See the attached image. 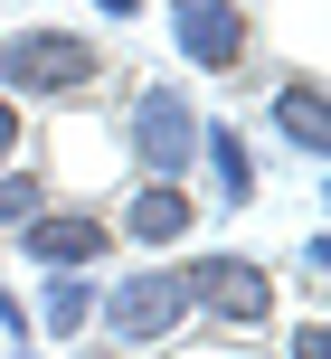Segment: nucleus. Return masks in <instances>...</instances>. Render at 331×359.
I'll return each mask as SVG.
<instances>
[{"instance_id":"obj_19","label":"nucleus","mask_w":331,"mask_h":359,"mask_svg":"<svg viewBox=\"0 0 331 359\" xmlns=\"http://www.w3.org/2000/svg\"><path fill=\"white\" fill-rule=\"evenodd\" d=\"M0 255H10V236H0Z\"/></svg>"},{"instance_id":"obj_7","label":"nucleus","mask_w":331,"mask_h":359,"mask_svg":"<svg viewBox=\"0 0 331 359\" xmlns=\"http://www.w3.org/2000/svg\"><path fill=\"white\" fill-rule=\"evenodd\" d=\"M189 227H199V189L189 180H133L123 208H114V236L142 246V255H180Z\"/></svg>"},{"instance_id":"obj_15","label":"nucleus","mask_w":331,"mask_h":359,"mask_svg":"<svg viewBox=\"0 0 331 359\" xmlns=\"http://www.w3.org/2000/svg\"><path fill=\"white\" fill-rule=\"evenodd\" d=\"M19 133H29V114H19V104H10V95H0V170H10V161H19Z\"/></svg>"},{"instance_id":"obj_2","label":"nucleus","mask_w":331,"mask_h":359,"mask_svg":"<svg viewBox=\"0 0 331 359\" xmlns=\"http://www.w3.org/2000/svg\"><path fill=\"white\" fill-rule=\"evenodd\" d=\"M189 331V303H180V274L170 265H123L114 284H95V341L114 359H151Z\"/></svg>"},{"instance_id":"obj_16","label":"nucleus","mask_w":331,"mask_h":359,"mask_svg":"<svg viewBox=\"0 0 331 359\" xmlns=\"http://www.w3.org/2000/svg\"><path fill=\"white\" fill-rule=\"evenodd\" d=\"M95 10H104V19H142V0H95Z\"/></svg>"},{"instance_id":"obj_17","label":"nucleus","mask_w":331,"mask_h":359,"mask_svg":"<svg viewBox=\"0 0 331 359\" xmlns=\"http://www.w3.org/2000/svg\"><path fill=\"white\" fill-rule=\"evenodd\" d=\"M76 359H114V350H104V341H86V350H76Z\"/></svg>"},{"instance_id":"obj_5","label":"nucleus","mask_w":331,"mask_h":359,"mask_svg":"<svg viewBox=\"0 0 331 359\" xmlns=\"http://www.w3.org/2000/svg\"><path fill=\"white\" fill-rule=\"evenodd\" d=\"M10 246H19V265H38V274H95L114 255V217L86 208V198H57V208H38L29 227L10 236Z\"/></svg>"},{"instance_id":"obj_3","label":"nucleus","mask_w":331,"mask_h":359,"mask_svg":"<svg viewBox=\"0 0 331 359\" xmlns=\"http://www.w3.org/2000/svg\"><path fill=\"white\" fill-rule=\"evenodd\" d=\"M123 161H133V180H189V161H199V104H189V86H170V76L133 86Z\"/></svg>"},{"instance_id":"obj_14","label":"nucleus","mask_w":331,"mask_h":359,"mask_svg":"<svg viewBox=\"0 0 331 359\" xmlns=\"http://www.w3.org/2000/svg\"><path fill=\"white\" fill-rule=\"evenodd\" d=\"M322 341H331V331H322V312H313V322L284 331V359H322Z\"/></svg>"},{"instance_id":"obj_8","label":"nucleus","mask_w":331,"mask_h":359,"mask_svg":"<svg viewBox=\"0 0 331 359\" xmlns=\"http://www.w3.org/2000/svg\"><path fill=\"white\" fill-rule=\"evenodd\" d=\"M265 133H275L294 161H331V95H322V76L313 67H284L275 86H265Z\"/></svg>"},{"instance_id":"obj_10","label":"nucleus","mask_w":331,"mask_h":359,"mask_svg":"<svg viewBox=\"0 0 331 359\" xmlns=\"http://www.w3.org/2000/svg\"><path fill=\"white\" fill-rule=\"evenodd\" d=\"M29 331H38V341H86V331H95V274H48Z\"/></svg>"},{"instance_id":"obj_9","label":"nucleus","mask_w":331,"mask_h":359,"mask_svg":"<svg viewBox=\"0 0 331 359\" xmlns=\"http://www.w3.org/2000/svg\"><path fill=\"white\" fill-rule=\"evenodd\" d=\"M208 208H256L265 180H256V142H246L237 123H218V114H199V161H189Z\"/></svg>"},{"instance_id":"obj_11","label":"nucleus","mask_w":331,"mask_h":359,"mask_svg":"<svg viewBox=\"0 0 331 359\" xmlns=\"http://www.w3.org/2000/svg\"><path fill=\"white\" fill-rule=\"evenodd\" d=\"M38 208H57V189H48V170H29V161H10L0 170V236H19Z\"/></svg>"},{"instance_id":"obj_6","label":"nucleus","mask_w":331,"mask_h":359,"mask_svg":"<svg viewBox=\"0 0 331 359\" xmlns=\"http://www.w3.org/2000/svg\"><path fill=\"white\" fill-rule=\"evenodd\" d=\"M170 48L199 76H246L256 67V10L246 0H170Z\"/></svg>"},{"instance_id":"obj_1","label":"nucleus","mask_w":331,"mask_h":359,"mask_svg":"<svg viewBox=\"0 0 331 359\" xmlns=\"http://www.w3.org/2000/svg\"><path fill=\"white\" fill-rule=\"evenodd\" d=\"M104 86V38L86 29H57V19H29V29L0 38V95L19 114L29 104H76V95Z\"/></svg>"},{"instance_id":"obj_12","label":"nucleus","mask_w":331,"mask_h":359,"mask_svg":"<svg viewBox=\"0 0 331 359\" xmlns=\"http://www.w3.org/2000/svg\"><path fill=\"white\" fill-rule=\"evenodd\" d=\"M0 350H38V331H29V303H19L10 284H0Z\"/></svg>"},{"instance_id":"obj_13","label":"nucleus","mask_w":331,"mask_h":359,"mask_svg":"<svg viewBox=\"0 0 331 359\" xmlns=\"http://www.w3.org/2000/svg\"><path fill=\"white\" fill-rule=\"evenodd\" d=\"M294 274H303V293H322V274H331V246H322V236H303V255H294Z\"/></svg>"},{"instance_id":"obj_4","label":"nucleus","mask_w":331,"mask_h":359,"mask_svg":"<svg viewBox=\"0 0 331 359\" xmlns=\"http://www.w3.org/2000/svg\"><path fill=\"white\" fill-rule=\"evenodd\" d=\"M170 274H180V303L199 322H218V331H265L275 322V274L256 255H237V246H208L189 265H170Z\"/></svg>"},{"instance_id":"obj_18","label":"nucleus","mask_w":331,"mask_h":359,"mask_svg":"<svg viewBox=\"0 0 331 359\" xmlns=\"http://www.w3.org/2000/svg\"><path fill=\"white\" fill-rule=\"evenodd\" d=\"M0 359H38V350H0Z\"/></svg>"}]
</instances>
